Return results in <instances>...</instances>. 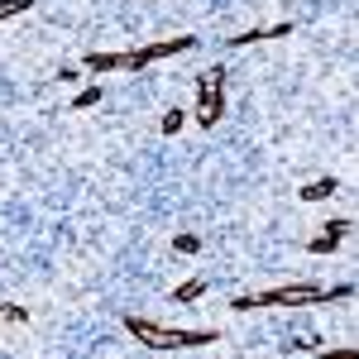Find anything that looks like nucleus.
Here are the masks:
<instances>
[{
  "instance_id": "obj_1",
  "label": "nucleus",
  "mask_w": 359,
  "mask_h": 359,
  "mask_svg": "<svg viewBox=\"0 0 359 359\" xmlns=\"http://www.w3.org/2000/svg\"><path fill=\"white\" fill-rule=\"evenodd\" d=\"M331 297H355V287H350V283H340V287L287 283V287H269V292H245V297L230 302V311H259V306H311V302H331Z\"/></svg>"
},
{
  "instance_id": "obj_2",
  "label": "nucleus",
  "mask_w": 359,
  "mask_h": 359,
  "mask_svg": "<svg viewBox=\"0 0 359 359\" xmlns=\"http://www.w3.org/2000/svg\"><path fill=\"white\" fill-rule=\"evenodd\" d=\"M125 331L149 350H196V345H216V331H187V326H163L149 316H125Z\"/></svg>"
},
{
  "instance_id": "obj_3",
  "label": "nucleus",
  "mask_w": 359,
  "mask_h": 359,
  "mask_svg": "<svg viewBox=\"0 0 359 359\" xmlns=\"http://www.w3.org/2000/svg\"><path fill=\"white\" fill-rule=\"evenodd\" d=\"M187 48H196V39H187V34H177V39H158V43H144V48H135V53H130V67H149V62H158V57L187 53Z\"/></svg>"
},
{
  "instance_id": "obj_4",
  "label": "nucleus",
  "mask_w": 359,
  "mask_h": 359,
  "mask_svg": "<svg viewBox=\"0 0 359 359\" xmlns=\"http://www.w3.org/2000/svg\"><path fill=\"white\" fill-rule=\"evenodd\" d=\"M225 115V96L221 91H211V96H196V111H192V120L201 125V130H216V120Z\"/></svg>"
},
{
  "instance_id": "obj_5",
  "label": "nucleus",
  "mask_w": 359,
  "mask_h": 359,
  "mask_svg": "<svg viewBox=\"0 0 359 359\" xmlns=\"http://www.w3.org/2000/svg\"><path fill=\"white\" fill-rule=\"evenodd\" d=\"M120 67H130V53H91L86 57V72H120Z\"/></svg>"
},
{
  "instance_id": "obj_6",
  "label": "nucleus",
  "mask_w": 359,
  "mask_h": 359,
  "mask_svg": "<svg viewBox=\"0 0 359 359\" xmlns=\"http://www.w3.org/2000/svg\"><path fill=\"white\" fill-rule=\"evenodd\" d=\"M345 235H350V221H335V225H326V235H316V240H311V254H331V249L340 245Z\"/></svg>"
},
{
  "instance_id": "obj_7",
  "label": "nucleus",
  "mask_w": 359,
  "mask_h": 359,
  "mask_svg": "<svg viewBox=\"0 0 359 359\" xmlns=\"http://www.w3.org/2000/svg\"><path fill=\"white\" fill-rule=\"evenodd\" d=\"M335 192H340V182H335V177H316V182H306L297 196H302V201H331Z\"/></svg>"
},
{
  "instance_id": "obj_8",
  "label": "nucleus",
  "mask_w": 359,
  "mask_h": 359,
  "mask_svg": "<svg viewBox=\"0 0 359 359\" xmlns=\"http://www.w3.org/2000/svg\"><path fill=\"white\" fill-rule=\"evenodd\" d=\"M221 86H225L221 67H216V72H201V77H196V96H211V91H221Z\"/></svg>"
},
{
  "instance_id": "obj_9",
  "label": "nucleus",
  "mask_w": 359,
  "mask_h": 359,
  "mask_svg": "<svg viewBox=\"0 0 359 359\" xmlns=\"http://www.w3.org/2000/svg\"><path fill=\"white\" fill-rule=\"evenodd\" d=\"M201 292H206V278H192V283H182V287L172 292V302H196Z\"/></svg>"
},
{
  "instance_id": "obj_10",
  "label": "nucleus",
  "mask_w": 359,
  "mask_h": 359,
  "mask_svg": "<svg viewBox=\"0 0 359 359\" xmlns=\"http://www.w3.org/2000/svg\"><path fill=\"white\" fill-rule=\"evenodd\" d=\"M77 111H91V106H101V86H86V91H77V101H72Z\"/></svg>"
},
{
  "instance_id": "obj_11",
  "label": "nucleus",
  "mask_w": 359,
  "mask_h": 359,
  "mask_svg": "<svg viewBox=\"0 0 359 359\" xmlns=\"http://www.w3.org/2000/svg\"><path fill=\"white\" fill-rule=\"evenodd\" d=\"M29 5H34V0H0V25H5L10 15H25Z\"/></svg>"
},
{
  "instance_id": "obj_12",
  "label": "nucleus",
  "mask_w": 359,
  "mask_h": 359,
  "mask_svg": "<svg viewBox=\"0 0 359 359\" xmlns=\"http://www.w3.org/2000/svg\"><path fill=\"white\" fill-rule=\"evenodd\" d=\"M182 125H187V111H168L163 115V135H177Z\"/></svg>"
},
{
  "instance_id": "obj_13",
  "label": "nucleus",
  "mask_w": 359,
  "mask_h": 359,
  "mask_svg": "<svg viewBox=\"0 0 359 359\" xmlns=\"http://www.w3.org/2000/svg\"><path fill=\"white\" fill-rule=\"evenodd\" d=\"M172 245H177V254H196V249H201V240H196V235H177Z\"/></svg>"
},
{
  "instance_id": "obj_14",
  "label": "nucleus",
  "mask_w": 359,
  "mask_h": 359,
  "mask_svg": "<svg viewBox=\"0 0 359 359\" xmlns=\"http://www.w3.org/2000/svg\"><path fill=\"white\" fill-rule=\"evenodd\" d=\"M0 316H5V321H29V311H25V306H15V302L0 306Z\"/></svg>"
},
{
  "instance_id": "obj_15",
  "label": "nucleus",
  "mask_w": 359,
  "mask_h": 359,
  "mask_svg": "<svg viewBox=\"0 0 359 359\" xmlns=\"http://www.w3.org/2000/svg\"><path fill=\"white\" fill-rule=\"evenodd\" d=\"M316 359H355V350H335V345H326V350H316Z\"/></svg>"
}]
</instances>
